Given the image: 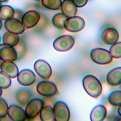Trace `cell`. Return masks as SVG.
I'll return each mask as SVG.
<instances>
[{
    "instance_id": "f1b7e54d",
    "label": "cell",
    "mask_w": 121,
    "mask_h": 121,
    "mask_svg": "<svg viewBox=\"0 0 121 121\" xmlns=\"http://www.w3.org/2000/svg\"><path fill=\"white\" fill-rule=\"evenodd\" d=\"M8 107L7 102L0 97V117L7 116Z\"/></svg>"
},
{
    "instance_id": "603a6c76",
    "label": "cell",
    "mask_w": 121,
    "mask_h": 121,
    "mask_svg": "<svg viewBox=\"0 0 121 121\" xmlns=\"http://www.w3.org/2000/svg\"><path fill=\"white\" fill-rule=\"evenodd\" d=\"M13 47L17 53V60H20L25 57L26 52V47L25 42L22 39H19L18 43Z\"/></svg>"
},
{
    "instance_id": "7402d4cb",
    "label": "cell",
    "mask_w": 121,
    "mask_h": 121,
    "mask_svg": "<svg viewBox=\"0 0 121 121\" xmlns=\"http://www.w3.org/2000/svg\"><path fill=\"white\" fill-rule=\"evenodd\" d=\"M14 14V9L12 7L9 5L2 6L0 10V19L6 20L13 18Z\"/></svg>"
},
{
    "instance_id": "5bb4252c",
    "label": "cell",
    "mask_w": 121,
    "mask_h": 121,
    "mask_svg": "<svg viewBox=\"0 0 121 121\" xmlns=\"http://www.w3.org/2000/svg\"><path fill=\"white\" fill-rule=\"evenodd\" d=\"M101 38L105 43L112 45L118 41L119 33L115 28L112 27H107L103 31Z\"/></svg>"
},
{
    "instance_id": "ffe728a7",
    "label": "cell",
    "mask_w": 121,
    "mask_h": 121,
    "mask_svg": "<svg viewBox=\"0 0 121 121\" xmlns=\"http://www.w3.org/2000/svg\"><path fill=\"white\" fill-rule=\"evenodd\" d=\"M40 118L42 121H55L53 108L50 105L43 106L40 112Z\"/></svg>"
},
{
    "instance_id": "4dcf8cb0",
    "label": "cell",
    "mask_w": 121,
    "mask_h": 121,
    "mask_svg": "<svg viewBox=\"0 0 121 121\" xmlns=\"http://www.w3.org/2000/svg\"><path fill=\"white\" fill-rule=\"evenodd\" d=\"M78 8H81L85 6L88 0H72Z\"/></svg>"
},
{
    "instance_id": "d6a6232c",
    "label": "cell",
    "mask_w": 121,
    "mask_h": 121,
    "mask_svg": "<svg viewBox=\"0 0 121 121\" xmlns=\"http://www.w3.org/2000/svg\"><path fill=\"white\" fill-rule=\"evenodd\" d=\"M118 113L120 116H121V105L119 106V107L118 108Z\"/></svg>"
},
{
    "instance_id": "5b68a950",
    "label": "cell",
    "mask_w": 121,
    "mask_h": 121,
    "mask_svg": "<svg viewBox=\"0 0 121 121\" xmlns=\"http://www.w3.org/2000/svg\"><path fill=\"white\" fill-rule=\"evenodd\" d=\"M53 109L56 121H68L69 120L70 112L67 105L64 102H56Z\"/></svg>"
},
{
    "instance_id": "1f68e13d",
    "label": "cell",
    "mask_w": 121,
    "mask_h": 121,
    "mask_svg": "<svg viewBox=\"0 0 121 121\" xmlns=\"http://www.w3.org/2000/svg\"><path fill=\"white\" fill-rule=\"evenodd\" d=\"M0 121H11V120L9 117H7V116H5L4 117H0Z\"/></svg>"
},
{
    "instance_id": "ba28073f",
    "label": "cell",
    "mask_w": 121,
    "mask_h": 121,
    "mask_svg": "<svg viewBox=\"0 0 121 121\" xmlns=\"http://www.w3.org/2000/svg\"><path fill=\"white\" fill-rule=\"evenodd\" d=\"M34 67L36 73L43 79L48 80L52 76V68L46 61L38 60L35 62Z\"/></svg>"
},
{
    "instance_id": "d4e9b609",
    "label": "cell",
    "mask_w": 121,
    "mask_h": 121,
    "mask_svg": "<svg viewBox=\"0 0 121 121\" xmlns=\"http://www.w3.org/2000/svg\"><path fill=\"white\" fill-rule=\"evenodd\" d=\"M67 18V17L62 13H59L55 14L52 17V22L53 26L59 29H63L64 22Z\"/></svg>"
},
{
    "instance_id": "52a82bcc",
    "label": "cell",
    "mask_w": 121,
    "mask_h": 121,
    "mask_svg": "<svg viewBox=\"0 0 121 121\" xmlns=\"http://www.w3.org/2000/svg\"><path fill=\"white\" fill-rule=\"evenodd\" d=\"M37 92L43 96L51 97L57 95L59 93L56 85L49 81H41L36 86Z\"/></svg>"
},
{
    "instance_id": "4316f807",
    "label": "cell",
    "mask_w": 121,
    "mask_h": 121,
    "mask_svg": "<svg viewBox=\"0 0 121 121\" xmlns=\"http://www.w3.org/2000/svg\"><path fill=\"white\" fill-rule=\"evenodd\" d=\"M109 52L112 56L114 58H121V42H116L112 44Z\"/></svg>"
},
{
    "instance_id": "277c9868",
    "label": "cell",
    "mask_w": 121,
    "mask_h": 121,
    "mask_svg": "<svg viewBox=\"0 0 121 121\" xmlns=\"http://www.w3.org/2000/svg\"><path fill=\"white\" fill-rule=\"evenodd\" d=\"M75 43L74 37L69 35H62L57 37L53 43L54 48L59 52L69 50Z\"/></svg>"
},
{
    "instance_id": "d6986e66",
    "label": "cell",
    "mask_w": 121,
    "mask_h": 121,
    "mask_svg": "<svg viewBox=\"0 0 121 121\" xmlns=\"http://www.w3.org/2000/svg\"><path fill=\"white\" fill-rule=\"evenodd\" d=\"M107 81L112 86L121 84V67H116L110 70L107 75Z\"/></svg>"
},
{
    "instance_id": "ac0fdd59",
    "label": "cell",
    "mask_w": 121,
    "mask_h": 121,
    "mask_svg": "<svg viewBox=\"0 0 121 121\" xmlns=\"http://www.w3.org/2000/svg\"><path fill=\"white\" fill-rule=\"evenodd\" d=\"M107 114V110L104 106L98 104L95 106L91 111L90 114L92 121H102L104 120Z\"/></svg>"
},
{
    "instance_id": "83f0119b",
    "label": "cell",
    "mask_w": 121,
    "mask_h": 121,
    "mask_svg": "<svg viewBox=\"0 0 121 121\" xmlns=\"http://www.w3.org/2000/svg\"><path fill=\"white\" fill-rule=\"evenodd\" d=\"M11 84V80L8 75L0 71V87L2 89L9 88Z\"/></svg>"
},
{
    "instance_id": "7c38bea8",
    "label": "cell",
    "mask_w": 121,
    "mask_h": 121,
    "mask_svg": "<svg viewBox=\"0 0 121 121\" xmlns=\"http://www.w3.org/2000/svg\"><path fill=\"white\" fill-rule=\"evenodd\" d=\"M17 59V53L13 47L5 43L0 44V60L4 61H13Z\"/></svg>"
},
{
    "instance_id": "836d02e7",
    "label": "cell",
    "mask_w": 121,
    "mask_h": 121,
    "mask_svg": "<svg viewBox=\"0 0 121 121\" xmlns=\"http://www.w3.org/2000/svg\"><path fill=\"white\" fill-rule=\"evenodd\" d=\"M2 27V22H1V20L0 19V30L1 29Z\"/></svg>"
},
{
    "instance_id": "8d00e7d4",
    "label": "cell",
    "mask_w": 121,
    "mask_h": 121,
    "mask_svg": "<svg viewBox=\"0 0 121 121\" xmlns=\"http://www.w3.org/2000/svg\"><path fill=\"white\" fill-rule=\"evenodd\" d=\"M1 2H0V9H1Z\"/></svg>"
},
{
    "instance_id": "7a4b0ae2",
    "label": "cell",
    "mask_w": 121,
    "mask_h": 121,
    "mask_svg": "<svg viewBox=\"0 0 121 121\" xmlns=\"http://www.w3.org/2000/svg\"><path fill=\"white\" fill-rule=\"evenodd\" d=\"M90 57L94 62L101 65L109 64L112 60V57L109 51L100 48L93 49L90 52Z\"/></svg>"
},
{
    "instance_id": "d590c367",
    "label": "cell",
    "mask_w": 121,
    "mask_h": 121,
    "mask_svg": "<svg viewBox=\"0 0 121 121\" xmlns=\"http://www.w3.org/2000/svg\"><path fill=\"white\" fill-rule=\"evenodd\" d=\"M8 0H0V2H6Z\"/></svg>"
},
{
    "instance_id": "484cf974",
    "label": "cell",
    "mask_w": 121,
    "mask_h": 121,
    "mask_svg": "<svg viewBox=\"0 0 121 121\" xmlns=\"http://www.w3.org/2000/svg\"><path fill=\"white\" fill-rule=\"evenodd\" d=\"M61 0H42V5L51 10H58L60 8Z\"/></svg>"
},
{
    "instance_id": "e575fe53",
    "label": "cell",
    "mask_w": 121,
    "mask_h": 121,
    "mask_svg": "<svg viewBox=\"0 0 121 121\" xmlns=\"http://www.w3.org/2000/svg\"><path fill=\"white\" fill-rule=\"evenodd\" d=\"M2 88H1L0 87V97L1 95V94H2Z\"/></svg>"
},
{
    "instance_id": "f546056e",
    "label": "cell",
    "mask_w": 121,
    "mask_h": 121,
    "mask_svg": "<svg viewBox=\"0 0 121 121\" xmlns=\"http://www.w3.org/2000/svg\"><path fill=\"white\" fill-rule=\"evenodd\" d=\"M23 15H24V14L21 10H20L19 9H16L14 10V14L13 18L17 19L21 21Z\"/></svg>"
},
{
    "instance_id": "3957f363",
    "label": "cell",
    "mask_w": 121,
    "mask_h": 121,
    "mask_svg": "<svg viewBox=\"0 0 121 121\" xmlns=\"http://www.w3.org/2000/svg\"><path fill=\"white\" fill-rule=\"evenodd\" d=\"M44 106V102L40 98H34L28 102L26 106L25 113L26 118L31 120L36 118Z\"/></svg>"
},
{
    "instance_id": "9c48e42d",
    "label": "cell",
    "mask_w": 121,
    "mask_h": 121,
    "mask_svg": "<svg viewBox=\"0 0 121 121\" xmlns=\"http://www.w3.org/2000/svg\"><path fill=\"white\" fill-rule=\"evenodd\" d=\"M40 17V15L37 11L31 10L23 15L21 21L24 26L28 29L35 26L39 22Z\"/></svg>"
},
{
    "instance_id": "44dd1931",
    "label": "cell",
    "mask_w": 121,
    "mask_h": 121,
    "mask_svg": "<svg viewBox=\"0 0 121 121\" xmlns=\"http://www.w3.org/2000/svg\"><path fill=\"white\" fill-rule=\"evenodd\" d=\"M19 39V36L18 35L8 31L4 34L2 38L4 43L12 47H14L17 45Z\"/></svg>"
},
{
    "instance_id": "e0dca14e",
    "label": "cell",
    "mask_w": 121,
    "mask_h": 121,
    "mask_svg": "<svg viewBox=\"0 0 121 121\" xmlns=\"http://www.w3.org/2000/svg\"><path fill=\"white\" fill-rule=\"evenodd\" d=\"M60 8L62 13L67 17L74 16L77 13V7L72 0H63Z\"/></svg>"
},
{
    "instance_id": "8fae6325",
    "label": "cell",
    "mask_w": 121,
    "mask_h": 121,
    "mask_svg": "<svg viewBox=\"0 0 121 121\" xmlns=\"http://www.w3.org/2000/svg\"><path fill=\"white\" fill-rule=\"evenodd\" d=\"M7 114L13 121H24L26 119L25 111L23 108L16 104H11L8 107Z\"/></svg>"
},
{
    "instance_id": "6da1fadb",
    "label": "cell",
    "mask_w": 121,
    "mask_h": 121,
    "mask_svg": "<svg viewBox=\"0 0 121 121\" xmlns=\"http://www.w3.org/2000/svg\"><path fill=\"white\" fill-rule=\"evenodd\" d=\"M82 85L86 92L91 96L97 98L101 95L102 84L95 76L92 75L86 76L83 78Z\"/></svg>"
},
{
    "instance_id": "30bf717a",
    "label": "cell",
    "mask_w": 121,
    "mask_h": 121,
    "mask_svg": "<svg viewBox=\"0 0 121 121\" xmlns=\"http://www.w3.org/2000/svg\"><path fill=\"white\" fill-rule=\"evenodd\" d=\"M17 79L20 84L24 86H29L35 82L36 77L32 70L23 69L18 72Z\"/></svg>"
},
{
    "instance_id": "4fadbf2b",
    "label": "cell",
    "mask_w": 121,
    "mask_h": 121,
    "mask_svg": "<svg viewBox=\"0 0 121 121\" xmlns=\"http://www.w3.org/2000/svg\"><path fill=\"white\" fill-rule=\"evenodd\" d=\"M4 26L8 32L17 35L21 34L25 31V26L21 21L14 18L6 20Z\"/></svg>"
},
{
    "instance_id": "2e32d148",
    "label": "cell",
    "mask_w": 121,
    "mask_h": 121,
    "mask_svg": "<svg viewBox=\"0 0 121 121\" xmlns=\"http://www.w3.org/2000/svg\"><path fill=\"white\" fill-rule=\"evenodd\" d=\"M1 70L11 78H16L18 73V69L13 61H3L0 64Z\"/></svg>"
},
{
    "instance_id": "cb8c5ba5",
    "label": "cell",
    "mask_w": 121,
    "mask_h": 121,
    "mask_svg": "<svg viewBox=\"0 0 121 121\" xmlns=\"http://www.w3.org/2000/svg\"><path fill=\"white\" fill-rule=\"evenodd\" d=\"M108 100L113 106L121 105V91L116 90L111 93L108 97Z\"/></svg>"
},
{
    "instance_id": "74e56055",
    "label": "cell",
    "mask_w": 121,
    "mask_h": 121,
    "mask_svg": "<svg viewBox=\"0 0 121 121\" xmlns=\"http://www.w3.org/2000/svg\"><path fill=\"white\" fill-rule=\"evenodd\" d=\"M36 0V1H38V0Z\"/></svg>"
},
{
    "instance_id": "f35d334b",
    "label": "cell",
    "mask_w": 121,
    "mask_h": 121,
    "mask_svg": "<svg viewBox=\"0 0 121 121\" xmlns=\"http://www.w3.org/2000/svg\"></svg>"
},
{
    "instance_id": "9a60e30c",
    "label": "cell",
    "mask_w": 121,
    "mask_h": 121,
    "mask_svg": "<svg viewBox=\"0 0 121 121\" xmlns=\"http://www.w3.org/2000/svg\"><path fill=\"white\" fill-rule=\"evenodd\" d=\"M32 97L31 91L25 88L19 89L15 94V99L18 104L21 107H25L30 101Z\"/></svg>"
},
{
    "instance_id": "8992f818",
    "label": "cell",
    "mask_w": 121,
    "mask_h": 121,
    "mask_svg": "<svg viewBox=\"0 0 121 121\" xmlns=\"http://www.w3.org/2000/svg\"><path fill=\"white\" fill-rule=\"evenodd\" d=\"M85 25L84 19L79 16H72L67 17L64 22V28L68 31L77 32L83 29Z\"/></svg>"
}]
</instances>
